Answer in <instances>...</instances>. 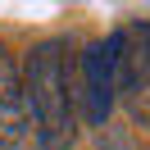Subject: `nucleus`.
I'll list each match as a JSON object with an SVG mask.
<instances>
[{
    "mask_svg": "<svg viewBox=\"0 0 150 150\" xmlns=\"http://www.w3.org/2000/svg\"><path fill=\"white\" fill-rule=\"evenodd\" d=\"M77 105L91 127L109 123L114 105H118V32L91 41L77 64Z\"/></svg>",
    "mask_w": 150,
    "mask_h": 150,
    "instance_id": "f03ea898",
    "label": "nucleus"
},
{
    "mask_svg": "<svg viewBox=\"0 0 150 150\" xmlns=\"http://www.w3.org/2000/svg\"><path fill=\"white\" fill-rule=\"evenodd\" d=\"M118 96L137 109V118L150 114V23L118 32Z\"/></svg>",
    "mask_w": 150,
    "mask_h": 150,
    "instance_id": "7ed1b4c3",
    "label": "nucleus"
},
{
    "mask_svg": "<svg viewBox=\"0 0 150 150\" xmlns=\"http://www.w3.org/2000/svg\"><path fill=\"white\" fill-rule=\"evenodd\" d=\"M28 118L41 150H73L77 141V73L68 41H41L28 50L23 64Z\"/></svg>",
    "mask_w": 150,
    "mask_h": 150,
    "instance_id": "f257e3e1",
    "label": "nucleus"
},
{
    "mask_svg": "<svg viewBox=\"0 0 150 150\" xmlns=\"http://www.w3.org/2000/svg\"><path fill=\"white\" fill-rule=\"evenodd\" d=\"M28 127H32V118H28L23 68L9 55V46H0V146H18Z\"/></svg>",
    "mask_w": 150,
    "mask_h": 150,
    "instance_id": "20e7f679",
    "label": "nucleus"
}]
</instances>
